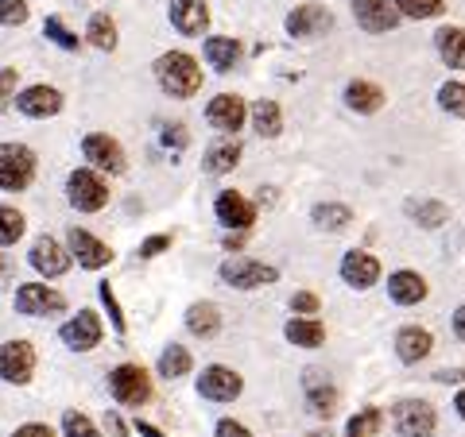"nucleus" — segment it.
Here are the masks:
<instances>
[{
	"label": "nucleus",
	"mask_w": 465,
	"mask_h": 437,
	"mask_svg": "<svg viewBox=\"0 0 465 437\" xmlns=\"http://www.w3.org/2000/svg\"><path fill=\"white\" fill-rule=\"evenodd\" d=\"M155 82H159V90H163L167 97H194L202 90V66L194 63V54H186V51H167V54H159L155 58Z\"/></svg>",
	"instance_id": "f257e3e1"
},
{
	"label": "nucleus",
	"mask_w": 465,
	"mask_h": 437,
	"mask_svg": "<svg viewBox=\"0 0 465 437\" xmlns=\"http://www.w3.org/2000/svg\"><path fill=\"white\" fill-rule=\"evenodd\" d=\"M39 159L32 148L24 143H0V190L5 194H20L32 186Z\"/></svg>",
	"instance_id": "f03ea898"
},
{
	"label": "nucleus",
	"mask_w": 465,
	"mask_h": 437,
	"mask_svg": "<svg viewBox=\"0 0 465 437\" xmlns=\"http://www.w3.org/2000/svg\"><path fill=\"white\" fill-rule=\"evenodd\" d=\"M66 201L78 213H97L109 206V182L94 167H78L66 174Z\"/></svg>",
	"instance_id": "7ed1b4c3"
},
{
	"label": "nucleus",
	"mask_w": 465,
	"mask_h": 437,
	"mask_svg": "<svg viewBox=\"0 0 465 437\" xmlns=\"http://www.w3.org/2000/svg\"><path fill=\"white\" fill-rule=\"evenodd\" d=\"M109 391L121 406H133L136 411V406L152 399V375H148V368H140V364H116L109 372Z\"/></svg>",
	"instance_id": "20e7f679"
},
{
	"label": "nucleus",
	"mask_w": 465,
	"mask_h": 437,
	"mask_svg": "<svg viewBox=\"0 0 465 437\" xmlns=\"http://www.w3.org/2000/svg\"><path fill=\"white\" fill-rule=\"evenodd\" d=\"M222 283L232 286V290H256V286H268L280 279V267L264 264V259H244V256H232L222 264Z\"/></svg>",
	"instance_id": "39448f33"
},
{
	"label": "nucleus",
	"mask_w": 465,
	"mask_h": 437,
	"mask_svg": "<svg viewBox=\"0 0 465 437\" xmlns=\"http://www.w3.org/2000/svg\"><path fill=\"white\" fill-rule=\"evenodd\" d=\"M391 426H396L400 437H434L439 414H434L427 399H400L391 406Z\"/></svg>",
	"instance_id": "423d86ee"
},
{
	"label": "nucleus",
	"mask_w": 465,
	"mask_h": 437,
	"mask_svg": "<svg viewBox=\"0 0 465 437\" xmlns=\"http://www.w3.org/2000/svg\"><path fill=\"white\" fill-rule=\"evenodd\" d=\"M12 306H16V314H24V317H47V314H63L66 298H63V290H54L47 283H20Z\"/></svg>",
	"instance_id": "0eeeda50"
},
{
	"label": "nucleus",
	"mask_w": 465,
	"mask_h": 437,
	"mask_svg": "<svg viewBox=\"0 0 465 437\" xmlns=\"http://www.w3.org/2000/svg\"><path fill=\"white\" fill-rule=\"evenodd\" d=\"M82 155H85V163H90L94 170H105V174H124L128 170L124 148L109 132H90L85 136L82 140Z\"/></svg>",
	"instance_id": "6e6552de"
},
{
	"label": "nucleus",
	"mask_w": 465,
	"mask_h": 437,
	"mask_svg": "<svg viewBox=\"0 0 465 437\" xmlns=\"http://www.w3.org/2000/svg\"><path fill=\"white\" fill-rule=\"evenodd\" d=\"M35 375V345L32 341H5L0 345V380L5 384H32Z\"/></svg>",
	"instance_id": "1a4fd4ad"
},
{
	"label": "nucleus",
	"mask_w": 465,
	"mask_h": 437,
	"mask_svg": "<svg viewBox=\"0 0 465 437\" xmlns=\"http://www.w3.org/2000/svg\"><path fill=\"white\" fill-rule=\"evenodd\" d=\"M58 337H63V345L70 353H94L101 345V337H105V325H101V317L94 310H78L70 322H63Z\"/></svg>",
	"instance_id": "9d476101"
},
{
	"label": "nucleus",
	"mask_w": 465,
	"mask_h": 437,
	"mask_svg": "<svg viewBox=\"0 0 465 437\" xmlns=\"http://www.w3.org/2000/svg\"><path fill=\"white\" fill-rule=\"evenodd\" d=\"M206 121L222 136H237L241 128L249 124V105H244V97H237V93H217L206 105Z\"/></svg>",
	"instance_id": "9b49d317"
},
{
	"label": "nucleus",
	"mask_w": 465,
	"mask_h": 437,
	"mask_svg": "<svg viewBox=\"0 0 465 437\" xmlns=\"http://www.w3.org/2000/svg\"><path fill=\"white\" fill-rule=\"evenodd\" d=\"M27 264H32L35 275H43V279H63L70 271V264H74V256H70V248H63L54 237H39L32 244V252H27Z\"/></svg>",
	"instance_id": "f8f14e48"
},
{
	"label": "nucleus",
	"mask_w": 465,
	"mask_h": 437,
	"mask_svg": "<svg viewBox=\"0 0 465 437\" xmlns=\"http://www.w3.org/2000/svg\"><path fill=\"white\" fill-rule=\"evenodd\" d=\"M333 27V12L326 5H299L287 12V35L291 39H322Z\"/></svg>",
	"instance_id": "ddd939ff"
},
{
	"label": "nucleus",
	"mask_w": 465,
	"mask_h": 437,
	"mask_svg": "<svg viewBox=\"0 0 465 437\" xmlns=\"http://www.w3.org/2000/svg\"><path fill=\"white\" fill-rule=\"evenodd\" d=\"M349 8H353V20L357 27H365L369 35H384V32H396L400 27V12L391 0H349Z\"/></svg>",
	"instance_id": "4468645a"
},
{
	"label": "nucleus",
	"mask_w": 465,
	"mask_h": 437,
	"mask_svg": "<svg viewBox=\"0 0 465 437\" xmlns=\"http://www.w3.org/2000/svg\"><path fill=\"white\" fill-rule=\"evenodd\" d=\"M241 391H244V380L232 368H222V364H210L198 375V395L210 403H232L241 399Z\"/></svg>",
	"instance_id": "2eb2a0df"
},
{
	"label": "nucleus",
	"mask_w": 465,
	"mask_h": 437,
	"mask_svg": "<svg viewBox=\"0 0 465 437\" xmlns=\"http://www.w3.org/2000/svg\"><path fill=\"white\" fill-rule=\"evenodd\" d=\"M16 112H24L27 121H47V116H58L63 112V93L54 85H27V90L16 93Z\"/></svg>",
	"instance_id": "dca6fc26"
},
{
	"label": "nucleus",
	"mask_w": 465,
	"mask_h": 437,
	"mask_svg": "<svg viewBox=\"0 0 465 437\" xmlns=\"http://www.w3.org/2000/svg\"><path fill=\"white\" fill-rule=\"evenodd\" d=\"M66 244H70V256H74L85 271H101L113 264V248L105 240H97L90 228H70Z\"/></svg>",
	"instance_id": "f3484780"
},
{
	"label": "nucleus",
	"mask_w": 465,
	"mask_h": 437,
	"mask_svg": "<svg viewBox=\"0 0 465 437\" xmlns=\"http://www.w3.org/2000/svg\"><path fill=\"white\" fill-rule=\"evenodd\" d=\"M213 213H217V221H222L225 228L232 232H249L256 225V209H252V201L237 194V190H222L213 201Z\"/></svg>",
	"instance_id": "a211bd4d"
},
{
	"label": "nucleus",
	"mask_w": 465,
	"mask_h": 437,
	"mask_svg": "<svg viewBox=\"0 0 465 437\" xmlns=\"http://www.w3.org/2000/svg\"><path fill=\"white\" fill-rule=\"evenodd\" d=\"M341 283L353 286V290L376 286V283H381V259H376L372 252H361V248L345 252V259H341Z\"/></svg>",
	"instance_id": "6ab92c4d"
},
{
	"label": "nucleus",
	"mask_w": 465,
	"mask_h": 437,
	"mask_svg": "<svg viewBox=\"0 0 465 437\" xmlns=\"http://www.w3.org/2000/svg\"><path fill=\"white\" fill-rule=\"evenodd\" d=\"M302 391H307L311 414L330 418L333 411H338V387H333V380H330L326 372H318V368H307V372H302Z\"/></svg>",
	"instance_id": "aec40b11"
},
{
	"label": "nucleus",
	"mask_w": 465,
	"mask_h": 437,
	"mask_svg": "<svg viewBox=\"0 0 465 437\" xmlns=\"http://www.w3.org/2000/svg\"><path fill=\"white\" fill-rule=\"evenodd\" d=\"M167 16H171L174 32L186 35V39H194V35H202V32L210 27V8H206V0H171Z\"/></svg>",
	"instance_id": "412c9836"
},
{
	"label": "nucleus",
	"mask_w": 465,
	"mask_h": 437,
	"mask_svg": "<svg viewBox=\"0 0 465 437\" xmlns=\"http://www.w3.org/2000/svg\"><path fill=\"white\" fill-rule=\"evenodd\" d=\"M434 353V337L430 329H419V325H403L396 333V356L400 364H423Z\"/></svg>",
	"instance_id": "4be33fe9"
},
{
	"label": "nucleus",
	"mask_w": 465,
	"mask_h": 437,
	"mask_svg": "<svg viewBox=\"0 0 465 437\" xmlns=\"http://www.w3.org/2000/svg\"><path fill=\"white\" fill-rule=\"evenodd\" d=\"M388 298L396 306H419L427 298V279L419 271H391L388 275Z\"/></svg>",
	"instance_id": "5701e85b"
},
{
	"label": "nucleus",
	"mask_w": 465,
	"mask_h": 437,
	"mask_svg": "<svg viewBox=\"0 0 465 437\" xmlns=\"http://www.w3.org/2000/svg\"><path fill=\"white\" fill-rule=\"evenodd\" d=\"M384 90L376 82H365V78H353L345 85V105L353 109V112H361V116H372V112H381L384 109Z\"/></svg>",
	"instance_id": "b1692460"
},
{
	"label": "nucleus",
	"mask_w": 465,
	"mask_h": 437,
	"mask_svg": "<svg viewBox=\"0 0 465 437\" xmlns=\"http://www.w3.org/2000/svg\"><path fill=\"white\" fill-rule=\"evenodd\" d=\"M434 47H439V58L450 70H465V27L446 24L434 32Z\"/></svg>",
	"instance_id": "393cba45"
},
{
	"label": "nucleus",
	"mask_w": 465,
	"mask_h": 437,
	"mask_svg": "<svg viewBox=\"0 0 465 437\" xmlns=\"http://www.w3.org/2000/svg\"><path fill=\"white\" fill-rule=\"evenodd\" d=\"M241 155H244L241 140L237 136H225V140L210 143V151H206V159H202V167H206L210 174H229L232 167L241 163Z\"/></svg>",
	"instance_id": "a878e982"
},
{
	"label": "nucleus",
	"mask_w": 465,
	"mask_h": 437,
	"mask_svg": "<svg viewBox=\"0 0 465 437\" xmlns=\"http://www.w3.org/2000/svg\"><path fill=\"white\" fill-rule=\"evenodd\" d=\"M183 322L186 329L194 333V337L202 341H210L217 329H222V310H217L213 302H194V306H186V314H183Z\"/></svg>",
	"instance_id": "bb28decb"
},
{
	"label": "nucleus",
	"mask_w": 465,
	"mask_h": 437,
	"mask_svg": "<svg viewBox=\"0 0 465 437\" xmlns=\"http://www.w3.org/2000/svg\"><path fill=\"white\" fill-rule=\"evenodd\" d=\"M202 54H206V63L217 70V74H229V70L241 63V43L229 39V35H210Z\"/></svg>",
	"instance_id": "cd10ccee"
},
{
	"label": "nucleus",
	"mask_w": 465,
	"mask_h": 437,
	"mask_svg": "<svg viewBox=\"0 0 465 437\" xmlns=\"http://www.w3.org/2000/svg\"><path fill=\"white\" fill-rule=\"evenodd\" d=\"M283 337L299 348H322L326 345V325L318 322V317H291Z\"/></svg>",
	"instance_id": "c85d7f7f"
},
{
	"label": "nucleus",
	"mask_w": 465,
	"mask_h": 437,
	"mask_svg": "<svg viewBox=\"0 0 465 437\" xmlns=\"http://www.w3.org/2000/svg\"><path fill=\"white\" fill-rule=\"evenodd\" d=\"M311 221L314 228H326V232H345L353 225V209L341 206V201H318L311 209Z\"/></svg>",
	"instance_id": "c756f323"
},
{
	"label": "nucleus",
	"mask_w": 465,
	"mask_h": 437,
	"mask_svg": "<svg viewBox=\"0 0 465 437\" xmlns=\"http://www.w3.org/2000/svg\"><path fill=\"white\" fill-rule=\"evenodd\" d=\"M249 121L256 128V136H264V140H275L283 132V109L275 105V101H256L249 109Z\"/></svg>",
	"instance_id": "7c9ffc66"
},
{
	"label": "nucleus",
	"mask_w": 465,
	"mask_h": 437,
	"mask_svg": "<svg viewBox=\"0 0 465 437\" xmlns=\"http://www.w3.org/2000/svg\"><path fill=\"white\" fill-rule=\"evenodd\" d=\"M407 213L415 217L419 228H442V225L450 221V206H446V201H439V198L411 201V206H407Z\"/></svg>",
	"instance_id": "2f4dec72"
},
{
	"label": "nucleus",
	"mask_w": 465,
	"mask_h": 437,
	"mask_svg": "<svg viewBox=\"0 0 465 437\" xmlns=\"http://www.w3.org/2000/svg\"><path fill=\"white\" fill-rule=\"evenodd\" d=\"M191 368H194V360L183 345H167L163 353H159V375H163V380H179V375H186Z\"/></svg>",
	"instance_id": "473e14b6"
},
{
	"label": "nucleus",
	"mask_w": 465,
	"mask_h": 437,
	"mask_svg": "<svg viewBox=\"0 0 465 437\" xmlns=\"http://www.w3.org/2000/svg\"><path fill=\"white\" fill-rule=\"evenodd\" d=\"M85 39H90L97 51H116V20L109 16V12H94Z\"/></svg>",
	"instance_id": "72a5a7b5"
},
{
	"label": "nucleus",
	"mask_w": 465,
	"mask_h": 437,
	"mask_svg": "<svg viewBox=\"0 0 465 437\" xmlns=\"http://www.w3.org/2000/svg\"><path fill=\"white\" fill-rule=\"evenodd\" d=\"M384 426V411H376V406H365L361 414L349 418V426H345V437H376Z\"/></svg>",
	"instance_id": "f704fd0d"
},
{
	"label": "nucleus",
	"mask_w": 465,
	"mask_h": 437,
	"mask_svg": "<svg viewBox=\"0 0 465 437\" xmlns=\"http://www.w3.org/2000/svg\"><path fill=\"white\" fill-rule=\"evenodd\" d=\"M391 5L407 20H434L446 12V0H391Z\"/></svg>",
	"instance_id": "c9c22d12"
},
{
	"label": "nucleus",
	"mask_w": 465,
	"mask_h": 437,
	"mask_svg": "<svg viewBox=\"0 0 465 437\" xmlns=\"http://www.w3.org/2000/svg\"><path fill=\"white\" fill-rule=\"evenodd\" d=\"M24 228H27V221H24V213L16 206H0V248L16 244L24 237Z\"/></svg>",
	"instance_id": "e433bc0d"
},
{
	"label": "nucleus",
	"mask_w": 465,
	"mask_h": 437,
	"mask_svg": "<svg viewBox=\"0 0 465 437\" xmlns=\"http://www.w3.org/2000/svg\"><path fill=\"white\" fill-rule=\"evenodd\" d=\"M43 35H47L54 47H63V51H78V47H82V39L70 32V27L58 20V16H47V20H43Z\"/></svg>",
	"instance_id": "4c0bfd02"
},
{
	"label": "nucleus",
	"mask_w": 465,
	"mask_h": 437,
	"mask_svg": "<svg viewBox=\"0 0 465 437\" xmlns=\"http://www.w3.org/2000/svg\"><path fill=\"white\" fill-rule=\"evenodd\" d=\"M439 105H442V112L461 116V121H465V82H446V85H439Z\"/></svg>",
	"instance_id": "58836bf2"
},
{
	"label": "nucleus",
	"mask_w": 465,
	"mask_h": 437,
	"mask_svg": "<svg viewBox=\"0 0 465 437\" xmlns=\"http://www.w3.org/2000/svg\"><path fill=\"white\" fill-rule=\"evenodd\" d=\"M63 433L66 437H101L97 426L90 422V414H82V411H66L63 414Z\"/></svg>",
	"instance_id": "ea45409f"
},
{
	"label": "nucleus",
	"mask_w": 465,
	"mask_h": 437,
	"mask_svg": "<svg viewBox=\"0 0 465 437\" xmlns=\"http://www.w3.org/2000/svg\"><path fill=\"white\" fill-rule=\"evenodd\" d=\"M97 298H101V306H105V314H109L113 329H116V333H124V310H121V302H116L109 279H105V283H97Z\"/></svg>",
	"instance_id": "a19ab883"
},
{
	"label": "nucleus",
	"mask_w": 465,
	"mask_h": 437,
	"mask_svg": "<svg viewBox=\"0 0 465 437\" xmlns=\"http://www.w3.org/2000/svg\"><path fill=\"white\" fill-rule=\"evenodd\" d=\"M27 20V0H0V27H20Z\"/></svg>",
	"instance_id": "79ce46f5"
},
{
	"label": "nucleus",
	"mask_w": 465,
	"mask_h": 437,
	"mask_svg": "<svg viewBox=\"0 0 465 437\" xmlns=\"http://www.w3.org/2000/svg\"><path fill=\"white\" fill-rule=\"evenodd\" d=\"M318 306H322V298H318L314 290H295V295H291V310H295L299 317H314Z\"/></svg>",
	"instance_id": "37998d69"
},
{
	"label": "nucleus",
	"mask_w": 465,
	"mask_h": 437,
	"mask_svg": "<svg viewBox=\"0 0 465 437\" xmlns=\"http://www.w3.org/2000/svg\"><path fill=\"white\" fill-rule=\"evenodd\" d=\"M16 85H20V74L12 66L0 70V112H5L12 101H16Z\"/></svg>",
	"instance_id": "c03bdc74"
},
{
	"label": "nucleus",
	"mask_w": 465,
	"mask_h": 437,
	"mask_svg": "<svg viewBox=\"0 0 465 437\" xmlns=\"http://www.w3.org/2000/svg\"><path fill=\"white\" fill-rule=\"evenodd\" d=\"M167 248H171V232H155V237H148L136 248V259H152L159 252H167Z\"/></svg>",
	"instance_id": "a18cd8bd"
},
{
	"label": "nucleus",
	"mask_w": 465,
	"mask_h": 437,
	"mask_svg": "<svg viewBox=\"0 0 465 437\" xmlns=\"http://www.w3.org/2000/svg\"><path fill=\"white\" fill-rule=\"evenodd\" d=\"M163 143L167 148H186V143H191V132H186L183 124H163Z\"/></svg>",
	"instance_id": "49530a36"
},
{
	"label": "nucleus",
	"mask_w": 465,
	"mask_h": 437,
	"mask_svg": "<svg viewBox=\"0 0 465 437\" xmlns=\"http://www.w3.org/2000/svg\"><path fill=\"white\" fill-rule=\"evenodd\" d=\"M213 437H252L249 426H241V422H232V418H222L213 426Z\"/></svg>",
	"instance_id": "de8ad7c7"
},
{
	"label": "nucleus",
	"mask_w": 465,
	"mask_h": 437,
	"mask_svg": "<svg viewBox=\"0 0 465 437\" xmlns=\"http://www.w3.org/2000/svg\"><path fill=\"white\" fill-rule=\"evenodd\" d=\"M8 437H54V430L47 426V422H24V426L12 430Z\"/></svg>",
	"instance_id": "09e8293b"
},
{
	"label": "nucleus",
	"mask_w": 465,
	"mask_h": 437,
	"mask_svg": "<svg viewBox=\"0 0 465 437\" xmlns=\"http://www.w3.org/2000/svg\"><path fill=\"white\" fill-rule=\"evenodd\" d=\"M434 384H465V368H439Z\"/></svg>",
	"instance_id": "8fccbe9b"
},
{
	"label": "nucleus",
	"mask_w": 465,
	"mask_h": 437,
	"mask_svg": "<svg viewBox=\"0 0 465 437\" xmlns=\"http://www.w3.org/2000/svg\"><path fill=\"white\" fill-rule=\"evenodd\" d=\"M454 337L465 345V306H458V310H454Z\"/></svg>",
	"instance_id": "3c124183"
},
{
	"label": "nucleus",
	"mask_w": 465,
	"mask_h": 437,
	"mask_svg": "<svg viewBox=\"0 0 465 437\" xmlns=\"http://www.w3.org/2000/svg\"><path fill=\"white\" fill-rule=\"evenodd\" d=\"M105 426H109V433L113 437H128V430H124V422L116 418V414H105Z\"/></svg>",
	"instance_id": "603ef678"
},
{
	"label": "nucleus",
	"mask_w": 465,
	"mask_h": 437,
	"mask_svg": "<svg viewBox=\"0 0 465 437\" xmlns=\"http://www.w3.org/2000/svg\"><path fill=\"white\" fill-rule=\"evenodd\" d=\"M136 433H143V437H163V433L152 426V422H140V418H136Z\"/></svg>",
	"instance_id": "864d4df0"
},
{
	"label": "nucleus",
	"mask_w": 465,
	"mask_h": 437,
	"mask_svg": "<svg viewBox=\"0 0 465 437\" xmlns=\"http://www.w3.org/2000/svg\"><path fill=\"white\" fill-rule=\"evenodd\" d=\"M454 411H458V418L465 422V391H458V395H454Z\"/></svg>",
	"instance_id": "5fc2aeb1"
},
{
	"label": "nucleus",
	"mask_w": 465,
	"mask_h": 437,
	"mask_svg": "<svg viewBox=\"0 0 465 437\" xmlns=\"http://www.w3.org/2000/svg\"><path fill=\"white\" fill-rule=\"evenodd\" d=\"M272 201H275V190H272V186H268V190L260 186V206H272Z\"/></svg>",
	"instance_id": "6e6d98bb"
},
{
	"label": "nucleus",
	"mask_w": 465,
	"mask_h": 437,
	"mask_svg": "<svg viewBox=\"0 0 465 437\" xmlns=\"http://www.w3.org/2000/svg\"><path fill=\"white\" fill-rule=\"evenodd\" d=\"M302 437H330L326 430H314V433H302Z\"/></svg>",
	"instance_id": "4d7b16f0"
}]
</instances>
